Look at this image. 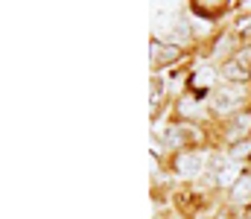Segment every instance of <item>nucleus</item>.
<instances>
[{
    "mask_svg": "<svg viewBox=\"0 0 251 219\" xmlns=\"http://www.w3.org/2000/svg\"><path fill=\"white\" fill-rule=\"evenodd\" d=\"M190 59H196V53L181 50V47H176V44H164V41H158V38L149 41V71L152 73H161V76H164V73L187 65Z\"/></svg>",
    "mask_w": 251,
    "mask_h": 219,
    "instance_id": "5",
    "label": "nucleus"
},
{
    "mask_svg": "<svg viewBox=\"0 0 251 219\" xmlns=\"http://www.w3.org/2000/svg\"><path fill=\"white\" fill-rule=\"evenodd\" d=\"M170 117L176 120H187V123H201V126H216L207 102H201L196 94L190 91H181L176 99H173V108H170Z\"/></svg>",
    "mask_w": 251,
    "mask_h": 219,
    "instance_id": "7",
    "label": "nucleus"
},
{
    "mask_svg": "<svg viewBox=\"0 0 251 219\" xmlns=\"http://www.w3.org/2000/svg\"><path fill=\"white\" fill-rule=\"evenodd\" d=\"M249 105H251V85H228V82H222L207 97V108H210V114H213L216 123L234 117L237 111H243Z\"/></svg>",
    "mask_w": 251,
    "mask_h": 219,
    "instance_id": "2",
    "label": "nucleus"
},
{
    "mask_svg": "<svg viewBox=\"0 0 251 219\" xmlns=\"http://www.w3.org/2000/svg\"><path fill=\"white\" fill-rule=\"evenodd\" d=\"M251 138V105L237 111L234 117L216 123V141L219 146H231V144H240V141H249Z\"/></svg>",
    "mask_w": 251,
    "mask_h": 219,
    "instance_id": "8",
    "label": "nucleus"
},
{
    "mask_svg": "<svg viewBox=\"0 0 251 219\" xmlns=\"http://www.w3.org/2000/svg\"><path fill=\"white\" fill-rule=\"evenodd\" d=\"M219 73H222V82H228V85H251V68L243 65L240 59L225 62L219 68Z\"/></svg>",
    "mask_w": 251,
    "mask_h": 219,
    "instance_id": "10",
    "label": "nucleus"
},
{
    "mask_svg": "<svg viewBox=\"0 0 251 219\" xmlns=\"http://www.w3.org/2000/svg\"><path fill=\"white\" fill-rule=\"evenodd\" d=\"M228 26H231L243 41H251V3H240V12L228 21Z\"/></svg>",
    "mask_w": 251,
    "mask_h": 219,
    "instance_id": "11",
    "label": "nucleus"
},
{
    "mask_svg": "<svg viewBox=\"0 0 251 219\" xmlns=\"http://www.w3.org/2000/svg\"><path fill=\"white\" fill-rule=\"evenodd\" d=\"M237 59H240L243 65H249V68H251V41H246V44H243V50L237 53Z\"/></svg>",
    "mask_w": 251,
    "mask_h": 219,
    "instance_id": "13",
    "label": "nucleus"
},
{
    "mask_svg": "<svg viewBox=\"0 0 251 219\" xmlns=\"http://www.w3.org/2000/svg\"><path fill=\"white\" fill-rule=\"evenodd\" d=\"M187 6V12L193 18H199V21H207V24H213V26H225L237 12H240V3L237 0H190L184 3Z\"/></svg>",
    "mask_w": 251,
    "mask_h": 219,
    "instance_id": "6",
    "label": "nucleus"
},
{
    "mask_svg": "<svg viewBox=\"0 0 251 219\" xmlns=\"http://www.w3.org/2000/svg\"><path fill=\"white\" fill-rule=\"evenodd\" d=\"M231 158V164H240V167H249L251 164V138L249 141H240V144H231V146H222Z\"/></svg>",
    "mask_w": 251,
    "mask_h": 219,
    "instance_id": "12",
    "label": "nucleus"
},
{
    "mask_svg": "<svg viewBox=\"0 0 251 219\" xmlns=\"http://www.w3.org/2000/svg\"><path fill=\"white\" fill-rule=\"evenodd\" d=\"M222 202L234 211H249L251 208V167H246V172L237 178V184L222 196Z\"/></svg>",
    "mask_w": 251,
    "mask_h": 219,
    "instance_id": "9",
    "label": "nucleus"
},
{
    "mask_svg": "<svg viewBox=\"0 0 251 219\" xmlns=\"http://www.w3.org/2000/svg\"><path fill=\"white\" fill-rule=\"evenodd\" d=\"M243 38L225 24V26H219L216 29V35L204 44V50H201V59H207V62H213V65H225V62H231V59H237V53L243 50Z\"/></svg>",
    "mask_w": 251,
    "mask_h": 219,
    "instance_id": "4",
    "label": "nucleus"
},
{
    "mask_svg": "<svg viewBox=\"0 0 251 219\" xmlns=\"http://www.w3.org/2000/svg\"><path fill=\"white\" fill-rule=\"evenodd\" d=\"M249 167H251V164H249Z\"/></svg>",
    "mask_w": 251,
    "mask_h": 219,
    "instance_id": "14",
    "label": "nucleus"
},
{
    "mask_svg": "<svg viewBox=\"0 0 251 219\" xmlns=\"http://www.w3.org/2000/svg\"><path fill=\"white\" fill-rule=\"evenodd\" d=\"M152 141L164 146L167 152H184V149H216V126H201V123H187L167 117L152 129Z\"/></svg>",
    "mask_w": 251,
    "mask_h": 219,
    "instance_id": "1",
    "label": "nucleus"
},
{
    "mask_svg": "<svg viewBox=\"0 0 251 219\" xmlns=\"http://www.w3.org/2000/svg\"><path fill=\"white\" fill-rule=\"evenodd\" d=\"M207 152L210 149H184L167 155V172L178 184H196L201 175H207Z\"/></svg>",
    "mask_w": 251,
    "mask_h": 219,
    "instance_id": "3",
    "label": "nucleus"
}]
</instances>
